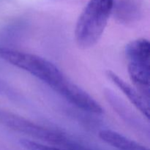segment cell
<instances>
[{"mask_svg":"<svg viewBox=\"0 0 150 150\" xmlns=\"http://www.w3.org/2000/svg\"><path fill=\"white\" fill-rule=\"evenodd\" d=\"M0 57L9 64L42 81L70 103L83 111L96 114L103 112L100 105L92 97L45 58L9 48H0Z\"/></svg>","mask_w":150,"mask_h":150,"instance_id":"6da1fadb","label":"cell"},{"mask_svg":"<svg viewBox=\"0 0 150 150\" xmlns=\"http://www.w3.org/2000/svg\"><path fill=\"white\" fill-rule=\"evenodd\" d=\"M114 0H89L79 16L75 29L76 44L87 49L98 42L106 26Z\"/></svg>","mask_w":150,"mask_h":150,"instance_id":"7a4b0ae2","label":"cell"},{"mask_svg":"<svg viewBox=\"0 0 150 150\" xmlns=\"http://www.w3.org/2000/svg\"><path fill=\"white\" fill-rule=\"evenodd\" d=\"M128 73L139 93L149 101L150 44L145 38L132 40L126 45Z\"/></svg>","mask_w":150,"mask_h":150,"instance_id":"3957f363","label":"cell"},{"mask_svg":"<svg viewBox=\"0 0 150 150\" xmlns=\"http://www.w3.org/2000/svg\"><path fill=\"white\" fill-rule=\"evenodd\" d=\"M0 124L15 131L50 143L63 144L67 140V138L62 133L42 127L24 117L4 110H0Z\"/></svg>","mask_w":150,"mask_h":150,"instance_id":"277c9868","label":"cell"},{"mask_svg":"<svg viewBox=\"0 0 150 150\" xmlns=\"http://www.w3.org/2000/svg\"><path fill=\"white\" fill-rule=\"evenodd\" d=\"M106 76L128 98L132 104L140 111L148 120L149 119V102L146 100L137 89H134L129 83L111 70H107Z\"/></svg>","mask_w":150,"mask_h":150,"instance_id":"5b68a950","label":"cell"},{"mask_svg":"<svg viewBox=\"0 0 150 150\" xmlns=\"http://www.w3.org/2000/svg\"><path fill=\"white\" fill-rule=\"evenodd\" d=\"M99 137L117 150H149L143 145L111 130H102Z\"/></svg>","mask_w":150,"mask_h":150,"instance_id":"8992f818","label":"cell"},{"mask_svg":"<svg viewBox=\"0 0 150 150\" xmlns=\"http://www.w3.org/2000/svg\"><path fill=\"white\" fill-rule=\"evenodd\" d=\"M20 144L26 150H67L42 144L38 143L35 141H31L29 139H21L20 141Z\"/></svg>","mask_w":150,"mask_h":150,"instance_id":"52a82bcc","label":"cell"}]
</instances>
